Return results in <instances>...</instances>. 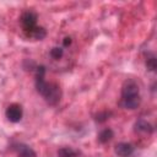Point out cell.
Returning a JSON list of instances; mask_svg holds the SVG:
<instances>
[{
  "label": "cell",
  "instance_id": "cell-12",
  "mask_svg": "<svg viewBox=\"0 0 157 157\" xmlns=\"http://www.w3.org/2000/svg\"><path fill=\"white\" fill-rule=\"evenodd\" d=\"M64 54V49L60 48V47H54L52 50H50V56L54 58V59H60Z\"/></svg>",
  "mask_w": 157,
  "mask_h": 157
},
{
  "label": "cell",
  "instance_id": "cell-9",
  "mask_svg": "<svg viewBox=\"0 0 157 157\" xmlns=\"http://www.w3.org/2000/svg\"><path fill=\"white\" fill-rule=\"evenodd\" d=\"M114 134H113V130L112 129H103L99 134H98V141L101 144H107L108 141H110L113 139Z\"/></svg>",
  "mask_w": 157,
  "mask_h": 157
},
{
  "label": "cell",
  "instance_id": "cell-13",
  "mask_svg": "<svg viewBox=\"0 0 157 157\" xmlns=\"http://www.w3.org/2000/svg\"><path fill=\"white\" fill-rule=\"evenodd\" d=\"M108 118H109V113H108V112H102V113H98V114L96 115V120H97L98 123H103V121H105Z\"/></svg>",
  "mask_w": 157,
  "mask_h": 157
},
{
  "label": "cell",
  "instance_id": "cell-10",
  "mask_svg": "<svg viewBox=\"0 0 157 157\" xmlns=\"http://www.w3.org/2000/svg\"><path fill=\"white\" fill-rule=\"evenodd\" d=\"M58 156L59 157H76L77 156V151H75L71 147H61L58 151Z\"/></svg>",
  "mask_w": 157,
  "mask_h": 157
},
{
  "label": "cell",
  "instance_id": "cell-14",
  "mask_svg": "<svg viewBox=\"0 0 157 157\" xmlns=\"http://www.w3.org/2000/svg\"><path fill=\"white\" fill-rule=\"evenodd\" d=\"M63 44H64V47H69L71 44V38L70 37H65L64 40H63Z\"/></svg>",
  "mask_w": 157,
  "mask_h": 157
},
{
  "label": "cell",
  "instance_id": "cell-6",
  "mask_svg": "<svg viewBox=\"0 0 157 157\" xmlns=\"http://www.w3.org/2000/svg\"><path fill=\"white\" fill-rule=\"evenodd\" d=\"M15 151L17 153V157H36V152L25 144H17L15 147Z\"/></svg>",
  "mask_w": 157,
  "mask_h": 157
},
{
  "label": "cell",
  "instance_id": "cell-3",
  "mask_svg": "<svg viewBox=\"0 0 157 157\" xmlns=\"http://www.w3.org/2000/svg\"><path fill=\"white\" fill-rule=\"evenodd\" d=\"M6 118L11 123H18L21 119H22V115H23V110H22V107L17 103H13V104H10L7 108H6Z\"/></svg>",
  "mask_w": 157,
  "mask_h": 157
},
{
  "label": "cell",
  "instance_id": "cell-11",
  "mask_svg": "<svg viewBox=\"0 0 157 157\" xmlns=\"http://www.w3.org/2000/svg\"><path fill=\"white\" fill-rule=\"evenodd\" d=\"M146 67L150 70V71H155L156 67H157V61H156V58L153 55H151L150 58L146 59Z\"/></svg>",
  "mask_w": 157,
  "mask_h": 157
},
{
  "label": "cell",
  "instance_id": "cell-2",
  "mask_svg": "<svg viewBox=\"0 0 157 157\" xmlns=\"http://www.w3.org/2000/svg\"><path fill=\"white\" fill-rule=\"evenodd\" d=\"M42 96L44 97V99L47 101L48 104L55 105L61 99V88L59 87V85H56L54 82H47V86H45Z\"/></svg>",
  "mask_w": 157,
  "mask_h": 157
},
{
  "label": "cell",
  "instance_id": "cell-8",
  "mask_svg": "<svg viewBox=\"0 0 157 157\" xmlns=\"http://www.w3.org/2000/svg\"><path fill=\"white\" fill-rule=\"evenodd\" d=\"M135 130L139 131V132H147V134H151L153 132V126L146 121L145 119H139L136 123H135Z\"/></svg>",
  "mask_w": 157,
  "mask_h": 157
},
{
  "label": "cell",
  "instance_id": "cell-1",
  "mask_svg": "<svg viewBox=\"0 0 157 157\" xmlns=\"http://www.w3.org/2000/svg\"><path fill=\"white\" fill-rule=\"evenodd\" d=\"M141 103L139 94V85L129 78L121 86V105L126 109H136Z\"/></svg>",
  "mask_w": 157,
  "mask_h": 157
},
{
  "label": "cell",
  "instance_id": "cell-5",
  "mask_svg": "<svg viewBox=\"0 0 157 157\" xmlns=\"http://www.w3.org/2000/svg\"><path fill=\"white\" fill-rule=\"evenodd\" d=\"M134 146L131 144H128V142H119L115 145V153L119 156V157H129L134 153Z\"/></svg>",
  "mask_w": 157,
  "mask_h": 157
},
{
  "label": "cell",
  "instance_id": "cell-7",
  "mask_svg": "<svg viewBox=\"0 0 157 157\" xmlns=\"http://www.w3.org/2000/svg\"><path fill=\"white\" fill-rule=\"evenodd\" d=\"M25 33H26V36L28 38H32L34 40H42L47 36L45 29L43 27H39V26H36V27H33L32 29H29V31H27Z\"/></svg>",
  "mask_w": 157,
  "mask_h": 157
},
{
  "label": "cell",
  "instance_id": "cell-4",
  "mask_svg": "<svg viewBox=\"0 0 157 157\" xmlns=\"http://www.w3.org/2000/svg\"><path fill=\"white\" fill-rule=\"evenodd\" d=\"M21 23L23 27V31L27 32L29 29H32L33 27H36L37 25V15L33 11H26L22 13L21 16Z\"/></svg>",
  "mask_w": 157,
  "mask_h": 157
}]
</instances>
